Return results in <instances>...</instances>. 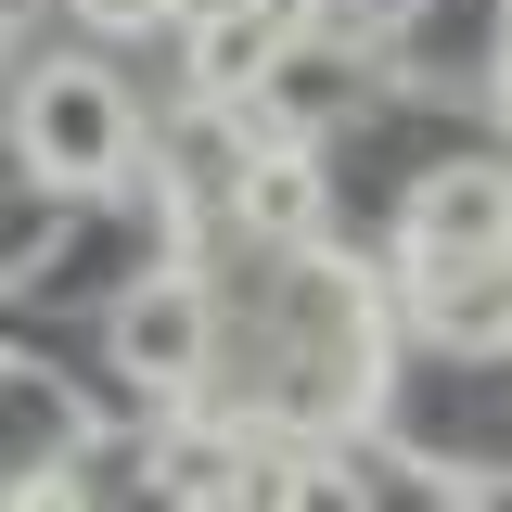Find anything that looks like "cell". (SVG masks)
Returning a JSON list of instances; mask_svg holds the SVG:
<instances>
[{"label": "cell", "mask_w": 512, "mask_h": 512, "mask_svg": "<svg viewBox=\"0 0 512 512\" xmlns=\"http://www.w3.org/2000/svg\"><path fill=\"white\" fill-rule=\"evenodd\" d=\"M13 154H26L52 192H116L128 154H141V116H128V90L103 77V64L52 52L26 90H13Z\"/></svg>", "instance_id": "obj_1"}, {"label": "cell", "mask_w": 512, "mask_h": 512, "mask_svg": "<svg viewBox=\"0 0 512 512\" xmlns=\"http://www.w3.org/2000/svg\"><path fill=\"white\" fill-rule=\"evenodd\" d=\"M372 295L346 282V269H308L295 282V384H282V410H308V423H346V410H372Z\"/></svg>", "instance_id": "obj_2"}, {"label": "cell", "mask_w": 512, "mask_h": 512, "mask_svg": "<svg viewBox=\"0 0 512 512\" xmlns=\"http://www.w3.org/2000/svg\"><path fill=\"white\" fill-rule=\"evenodd\" d=\"M116 359H128L141 397H192V384L218 372V295H205L192 269H154L116 308Z\"/></svg>", "instance_id": "obj_3"}, {"label": "cell", "mask_w": 512, "mask_h": 512, "mask_svg": "<svg viewBox=\"0 0 512 512\" xmlns=\"http://www.w3.org/2000/svg\"><path fill=\"white\" fill-rule=\"evenodd\" d=\"M397 256H512V167H423L397 205Z\"/></svg>", "instance_id": "obj_4"}, {"label": "cell", "mask_w": 512, "mask_h": 512, "mask_svg": "<svg viewBox=\"0 0 512 512\" xmlns=\"http://www.w3.org/2000/svg\"><path fill=\"white\" fill-rule=\"evenodd\" d=\"M282 39H295V0H244V13H205L192 26V77H205V103H256V90H282Z\"/></svg>", "instance_id": "obj_5"}, {"label": "cell", "mask_w": 512, "mask_h": 512, "mask_svg": "<svg viewBox=\"0 0 512 512\" xmlns=\"http://www.w3.org/2000/svg\"><path fill=\"white\" fill-rule=\"evenodd\" d=\"M397 269L448 346H512V256H397Z\"/></svg>", "instance_id": "obj_6"}, {"label": "cell", "mask_w": 512, "mask_h": 512, "mask_svg": "<svg viewBox=\"0 0 512 512\" xmlns=\"http://www.w3.org/2000/svg\"><path fill=\"white\" fill-rule=\"evenodd\" d=\"M308 218H320V180H308V167H295V141H282L269 167H256V154H244V231H269V244H295Z\"/></svg>", "instance_id": "obj_7"}, {"label": "cell", "mask_w": 512, "mask_h": 512, "mask_svg": "<svg viewBox=\"0 0 512 512\" xmlns=\"http://www.w3.org/2000/svg\"><path fill=\"white\" fill-rule=\"evenodd\" d=\"M77 13H90V26H154L167 0H77Z\"/></svg>", "instance_id": "obj_8"}, {"label": "cell", "mask_w": 512, "mask_h": 512, "mask_svg": "<svg viewBox=\"0 0 512 512\" xmlns=\"http://www.w3.org/2000/svg\"><path fill=\"white\" fill-rule=\"evenodd\" d=\"M205 13H244V0H167V26H205Z\"/></svg>", "instance_id": "obj_9"}, {"label": "cell", "mask_w": 512, "mask_h": 512, "mask_svg": "<svg viewBox=\"0 0 512 512\" xmlns=\"http://www.w3.org/2000/svg\"><path fill=\"white\" fill-rule=\"evenodd\" d=\"M500 90H512V39H500Z\"/></svg>", "instance_id": "obj_10"}, {"label": "cell", "mask_w": 512, "mask_h": 512, "mask_svg": "<svg viewBox=\"0 0 512 512\" xmlns=\"http://www.w3.org/2000/svg\"><path fill=\"white\" fill-rule=\"evenodd\" d=\"M0 13H13V0H0Z\"/></svg>", "instance_id": "obj_11"}]
</instances>
